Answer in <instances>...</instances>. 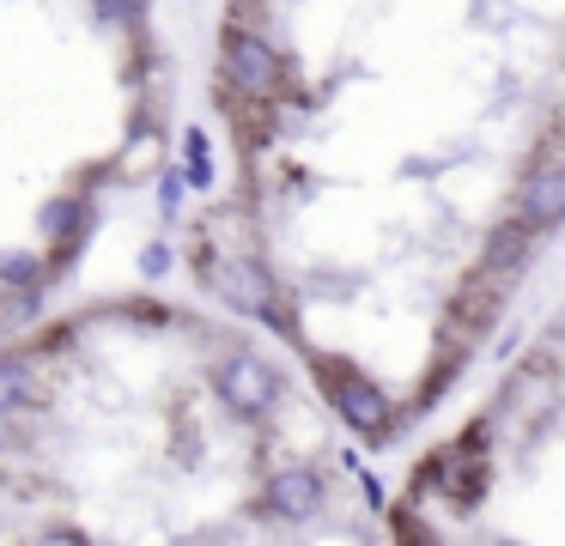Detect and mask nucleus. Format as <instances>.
Segmentation results:
<instances>
[{
  "instance_id": "nucleus-10",
  "label": "nucleus",
  "mask_w": 565,
  "mask_h": 546,
  "mask_svg": "<svg viewBox=\"0 0 565 546\" xmlns=\"http://www.w3.org/2000/svg\"><path fill=\"white\" fill-rule=\"evenodd\" d=\"M31 546H86V534L79 528H50V534H38Z\"/></svg>"
},
{
  "instance_id": "nucleus-14",
  "label": "nucleus",
  "mask_w": 565,
  "mask_h": 546,
  "mask_svg": "<svg viewBox=\"0 0 565 546\" xmlns=\"http://www.w3.org/2000/svg\"><path fill=\"white\" fill-rule=\"evenodd\" d=\"M7 419H13V413H0V449L13 443V425H7Z\"/></svg>"
},
{
  "instance_id": "nucleus-4",
  "label": "nucleus",
  "mask_w": 565,
  "mask_h": 546,
  "mask_svg": "<svg viewBox=\"0 0 565 546\" xmlns=\"http://www.w3.org/2000/svg\"><path fill=\"white\" fill-rule=\"evenodd\" d=\"M213 286H220V298L232 303V310H244V315H268L274 322V279L262 274L256 261H225V267H213Z\"/></svg>"
},
{
  "instance_id": "nucleus-7",
  "label": "nucleus",
  "mask_w": 565,
  "mask_h": 546,
  "mask_svg": "<svg viewBox=\"0 0 565 546\" xmlns=\"http://www.w3.org/2000/svg\"><path fill=\"white\" fill-rule=\"evenodd\" d=\"M38 400V371L25 358H0V413H19Z\"/></svg>"
},
{
  "instance_id": "nucleus-9",
  "label": "nucleus",
  "mask_w": 565,
  "mask_h": 546,
  "mask_svg": "<svg viewBox=\"0 0 565 546\" xmlns=\"http://www.w3.org/2000/svg\"><path fill=\"white\" fill-rule=\"evenodd\" d=\"M164 267H171V249H164V243H152V249L140 255V274H147V279H159Z\"/></svg>"
},
{
  "instance_id": "nucleus-6",
  "label": "nucleus",
  "mask_w": 565,
  "mask_h": 546,
  "mask_svg": "<svg viewBox=\"0 0 565 546\" xmlns=\"http://www.w3.org/2000/svg\"><path fill=\"white\" fill-rule=\"evenodd\" d=\"M334 407H341V419L353 425V431H383L390 425V400H383L377 383H365V376L353 371H334Z\"/></svg>"
},
{
  "instance_id": "nucleus-2",
  "label": "nucleus",
  "mask_w": 565,
  "mask_h": 546,
  "mask_svg": "<svg viewBox=\"0 0 565 546\" xmlns=\"http://www.w3.org/2000/svg\"><path fill=\"white\" fill-rule=\"evenodd\" d=\"M322 497H329V485H322L317 468H280L262 485V510L274 522H310L322 510Z\"/></svg>"
},
{
  "instance_id": "nucleus-1",
  "label": "nucleus",
  "mask_w": 565,
  "mask_h": 546,
  "mask_svg": "<svg viewBox=\"0 0 565 546\" xmlns=\"http://www.w3.org/2000/svg\"><path fill=\"white\" fill-rule=\"evenodd\" d=\"M213 388H220V400L237 419H262V413H274V400H280V371H274L268 358H256V352H232V358L213 371Z\"/></svg>"
},
{
  "instance_id": "nucleus-3",
  "label": "nucleus",
  "mask_w": 565,
  "mask_h": 546,
  "mask_svg": "<svg viewBox=\"0 0 565 546\" xmlns=\"http://www.w3.org/2000/svg\"><path fill=\"white\" fill-rule=\"evenodd\" d=\"M225 73H232L237 92L274 97V85H280V55H274V43H262V36L232 31L225 36Z\"/></svg>"
},
{
  "instance_id": "nucleus-13",
  "label": "nucleus",
  "mask_w": 565,
  "mask_h": 546,
  "mask_svg": "<svg viewBox=\"0 0 565 546\" xmlns=\"http://www.w3.org/2000/svg\"><path fill=\"white\" fill-rule=\"evenodd\" d=\"M128 12H135V0H98V19H104V24L128 19Z\"/></svg>"
},
{
  "instance_id": "nucleus-8",
  "label": "nucleus",
  "mask_w": 565,
  "mask_h": 546,
  "mask_svg": "<svg viewBox=\"0 0 565 546\" xmlns=\"http://www.w3.org/2000/svg\"><path fill=\"white\" fill-rule=\"evenodd\" d=\"M0 279H7V286H31V279H38V255L7 249V255H0Z\"/></svg>"
},
{
  "instance_id": "nucleus-5",
  "label": "nucleus",
  "mask_w": 565,
  "mask_h": 546,
  "mask_svg": "<svg viewBox=\"0 0 565 546\" xmlns=\"http://www.w3.org/2000/svg\"><path fill=\"white\" fill-rule=\"evenodd\" d=\"M559 213H565V164H559V158H547V164L529 176L523 201H516V225H523V231H547V225H559Z\"/></svg>"
},
{
  "instance_id": "nucleus-12",
  "label": "nucleus",
  "mask_w": 565,
  "mask_h": 546,
  "mask_svg": "<svg viewBox=\"0 0 565 546\" xmlns=\"http://www.w3.org/2000/svg\"><path fill=\"white\" fill-rule=\"evenodd\" d=\"M159 201H164V213H177V201H183V176H164L159 182Z\"/></svg>"
},
{
  "instance_id": "nucleus-11",
  "label": "nucleus",
  "mask_w": 565,
  "mask_h": 546,
  "mask_svg": "<svg viewBox=\"0 0 565 546\" xmlns=\"http://www.w3.org/2000/svg\"><path fill=\"white\" fill-rule=\"evenodd\" d=\"M67 218H74V206H67V201H55L50 213H43V231L55 237V231H67Z\"/></svg>"
}]
</instances>
